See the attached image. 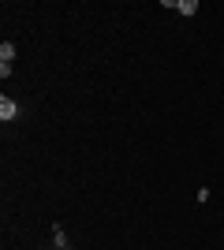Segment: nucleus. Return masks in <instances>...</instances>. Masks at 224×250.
Listing matches in <instances>:
<instances>
[{
    "label": "nucleus",
    "instance_id": "1",
    "mask_svg": "<svg viewBox=\"0 0 224 250\" xmlns=\"http://www.w3.org/2000/svg\"><path fill=\"white\" fill-rule=\"evenodd\" d=\"M15 116H19V104L11 101V97H0V120L8 124V120H15Z\"/></svg>",
    "mask_w": 224,
    "mask_h": 250
},
{
    "label": "nucleus",
    "instance_id": "2",
    "mask_svg": "<svg viewBox=\"0 0 224 250\" xmlns=\"http://www.w3.org/2000/svg\"><path fill=\"white\" fill-rule=\"evenodd\" d=\"M11 60H15V45L0 42V67H11Z\"/></svg>",
    "mask_w": 224,
    "mask_h": 250
},
{
    "label": "nucleus",
    "instance_id": "3",
    "mask_svg": "<svg viewBox=\"0 0 224 250\" xmlns=\"http://www.w3.org/2000/svg\"><path fill=\"white\" fill-rule=\"evenodd\" d=\"M176 11H183V15H194V11H198V0H180V4H176Z\"/></svg>",
    "mask_w": 224,
    "mask_h": 250
},
{
    "label": "nucleus",
    "instance_id": "4",
    "mask_svg": "<svg viewBox=\"0 0 224 250\" xmlns=\"http://www.w3.org/2000/svg\"><path fill=\"white\" fill-rule=\"evenodd\" d=\"M53 239H56V247H67V235H64V228H53Z\"/></svg>",
    "mask_w": 224,
    "mask_h": 250
},
{
    "label": "nucleus",
    "instance_id": "5",
    "mask_svg": "<svg viewBox=\"0 0 224 250\" xmlns=\"http://www.w3.org/2000/svg\"><path fill=\"white\" fill-rule=\"evenodd\" d=\"M56 250H67V247H56Z\"/></svg>",
    "mask_w": 224,
    "mask_h": 250
}]
</instances>
